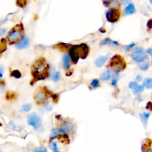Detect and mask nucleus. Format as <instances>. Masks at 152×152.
<instances>
[{
	"mask_svg": "<svg viewBox=\"0 0 152 152\" xmlns=\"http://www.w3.org/2000/svg\"><path fill=\"white\" fill-rule=\"evenodd\" d=\"M31 109V106L29 104H25V105H22V111L25 112L30 111V110Z\"/></svg>",
	"mask_w": 152,
	"mask_h": 152,
	"instance_id": "nucleus-24",
	"label": "nucleus"
},
{
	"mask_svg": "<svg viewBox=\"0 0 152 152\" xmlns=\"http://www.w3.org/2000/svg\"><path fill=\"white\" fill-rule=\"evenodd\" d=\"M100 45H102V46H105V45H111V46H119V43L117 42H115V41L111 40V39H110L109 38H107V39H104L102 42H101Z\"/></svg>",
	"mask_w": 152,
	"mask_h": 152,
	"instance_id": "nucleus-15",
	"label": "nucleus"
},
{
	"mask_svg": "<svg viewBox=\"0 0 152 152\" xmlns=\"http://www.w3.org/2000/svg\"><path fill=\"white\" fill-rule=\"evenodd\" d=\"M111 72L110 70H106L101 75V79L103 81H108L111 79Z\"/></svg>",
	"mask_w": 152,
	"mask_h": 152,
	"instance_id": "nucleus-14",
	"label": "nucleus"
},
{
	"mask_svg": "<svg viewBox=\"0 0 152 152\" xmlns=\"http://www.w3.org/2000/svg\"><path fill=\"white\" fill-rule=\"evenodd\" d=\"M131 57H132V60L135 62L141 63V62H143L146 60L147 54H146V51L145 50L144 48H137L132 52Z\"/></svg>",
	"mask_w": 152,
	"mask_h": 152,
	"instance_id": "nucleus-5",
	"label": "nucleus"
},
{
	"mask_svg": "<svg viewBox=\"0 0 152 152\" xmlns=\"http://www.w3.org/2000/svg\"><path fill=\"white\" fill-rule=\"evenodd\" d=\"M148 67H149L148 63H147V62H145V63H142V65H140L139 68H140V69L142 70V71H146V70L148 68Z\"/></svg>",
	"mask_w": 152,
	"mask_h": 152,
	"instance_id": "nucleus-26",
	"label": "nucleus"
},
{
	"mask_svg": "<svg viewBox=\"0 0 152 152\" xmlns=\"http://www.w3.org/2000/svg\"><path fill=\"white\" fill-rule=\"evenodd\" d=\"M26 4V0H17V5L21 7H24Z\"/></svg>",
	"mask_w": 152,
	"mask_h": 152,
	"instance_id": "nucleus-29",
	"label": "nucleus"
},
{
	"mask_svg": "<svg viewBox=\"0 0 152 152\" xmlns=\"http://www.w3.org/2000/svg\"><path fill=\"white\" fill-rule=\"evenodd\" d=\"M145 87H146V85H145L144 84L140 85H138L136 88H134V90H133V93H134V94H139V93L142 92L143 90H144Z\"/></svg>",
	"mask_w": 152,
	"mask_h": 152,
	"instance_id": "nucleus-18",
	"label": "nucleus"
},
{
	"mask_svg": "<svg viewBox=\"0 0 152 152\" xmlns=\"http://www.w3.org/2000/svg\"><path fill=\"white\" fill-rule=\"evenodd\" d=\"M120 17V11L117 8H111L106 13V19L109 22L114 23L119 20Z\"/></svg>",
	"mask_w": 152,
	"mask_h": 152,
	"instance_id": "nucleus-7",
	"label": "nucleus"
},
{
	"mask_svg": "<svg viewBox=\"0 0 152 152\" xmlns=\"http://www.w3.org/2000/svg\"><path fill=\"white\" fill-rule=\"evenodd\" d=\"M48 64L43 58H40L34 62L32 67V76L34 81L45 79L48 76Z\"/></svg>",
	"mask_w": 152,
	"mask_h": 152,
	"instance_id": "nucleus-1",
	"label": "nucleus"
},
{
	"mask_svg": "<svg viewBox=\"0 0 152 152\" xmlns=\"http://www.w3.org/2000/svg\"><path fill=\"white\" fill-rule=\"evenodd\" d=\"M144 85L147 88H152V78H148L145 79Z\"/></svg>",
	"mask_w": 152,
	"mask_h": 152,
	"instance_id": "nucleus-19",
	"label": "nucleus"
},
{
	"mask_svg": "<svg viewBox=\"0 0 152 152\" xmlns=\"http://www.w3.org/2000/svg\"><path fill=\"white\" fill-rule=\"evenodd\" d=\"M146 109L152 111V102H149L147 103V106H146Z\"/></svg>",
	"mask_w": 152,
	"mask_h": 152,
	"instance_id": "nucleus-30",
	"label": "nucleus"
},
{
	"mask_svg": "<svg viewBox=\"0 0 152 152\" xmlns=\"http://www.w3.org/2000/svg\"><path fill=\"white\" fill-rule=\"evenodd\" d=\"M134 46H135L134 43H132V44H131V45H129V46H128V47L126 48V50H130L131 48H133L134 47Z\"/></svg>",
	"mask_w": 152,
	"mask_h": 152,
	"instance_id": "nucleus-31",
	"label": "nucleus"
},
{
	"mask_svg": "<svg viewBox=\"0 0 152 152\" xmlns=\"http://www.w3.org/2000/svg\"><path fill=\"white\" fill-rule=\"evenodd\" d=\"M72 130H73V125H72V123L71 122L65 121L62 124L59 131H60V132L61 134H68L69 133H71L72 131Z\"/></svg>",
	"mask_w": 152,
	"mask_h": 152,
	"instance_id": "nucleus-9",
	"label": "nucleus"
},
{
	"mask_svg": "<svg viewBox=\"0 0 152 152\" xmlns=\"http://www.w3.org/2000/svg\"><path fill=\"white\" fill-rule=\"evenodd\" d=\"M23 32L22 25H20L15 27L13 29H12L8 34V40L10 43H14L17 42L20 37L22 36V34Z\"/></svg>",
	"mask_w": 152,
	"mask_h": 152,
	"instance_id": "nucleus-4",
	"label": "nucleus"
},
{
	"mask_svg": "<svg viewBox=\"0 0 152 152\" xmlns=\"http://www.w3.org/2000/svg\"><path fill=\"white\" fill-rule=\"evenodd\" d=\"M150 2L152 4V0H150Z\"/></svg>",
	"mask_w": 152,
	"mask_h": 152,
	"instance_id": "nucleus-37",
	"label": "nucleus"
},
{
	"mask_svg": "<svg viewBox=\"0 0 152 152\" xmlns=\"http://www.w3.org/2000/svg\"><path fill=\"white\" fill-rule=\"evenodd\" d=\"M138 85H138V83H137V82H131L129 84V88L132 89V90H134V89L136 88Z\"/></svg>",
	"mask_w": 152,
	"mask_h": 152,
	"instance_id": "nucleus-27",
	"label": "nucleus"
},
{
	"mask_svg": "<svg viewBox=\"0 0 152 152\" xmlns=\"http://www.w3.org/2000/svg\"><path fill=\"white\" fill-rule=\"evenodd\" d=\"M48 99V94L47 92L44 91V90H39L35 94V100L37 103L41 104L46 102Z\"/></svg>",
	"mask_w": 152,
	"mask_h": 152,
	"instance_id": "nucleus-8",
	"label": "nucleus"
},
{
	"mask_svg": "<svg viewBox=\"0 0 152 152\" xmlns=\"http://www.w3.org/2000/svg\"><path fill=\"white\" fill-rule=\"evenodd\" d=\"M89 53V48L86 44L71 46L69 49V56L74 64L78 62L79 58L85 59Z\"/></svg>",
	"mask_w": 152,
	"mask_h": 152,
	"instance_id": "nucleus-2",
	"label": "nucleus"
},
{
	"mask_svg": "<svg viewBox=\"0 0 152 152\" xmlns=\"http://www.w3.org/2000/svg\"><path fill=\"white\" fill-rule=\"evenodd\" d=\"M28 123L35 130H39L42 126L40 117L36 113H32L28 116Z\"/></svg>",
	"mask_w": 152,
	"mask_h": 152,
	"instance_id": "nucleus-6",
	"label": "nucleus"
},
{
	"mask_svg": "<svg viewBox=\"0 0 152 152\" xmlns=\"http://www.w3.org/2000/svg\"><path fill=\"white\" fill-rule=\"evenodd\" d=\"M147 53H149V54H150V55H151V63H152V48L148 49Z\"/></svg>",
	"mask_w": 152,
	"mask_h": 152,
	"instance_id": "nucleus-34",
	"label": "nucleus"
},
{
	"mask_svg": "<svg viewBox=\"0 0 152 152\" xmlns=\"http://www.w3.org/2000/svg\"><path fill=\"white\" fill-rule=\"evenodd\" d=\"M29 46V39L25 36L20 41V42L16 45V48L18 49H25L27 48Z\"/></svg>",
	"mask_w": 152,
	"mask_h": 152,
	"instance_id": "nucleus-10",
	"label": "nucleus"
},
{
	"mask_svg": "<svg viewBox=\"0 0 152 152\" xmlns=\"http://www.w3.org/2000/svg\"><path fill=\"white\" fill-rule=\"evenodd\" d=\"M109 66L115 71V73H119L123 71L126 67V63L124 59L120 55H115L111 58Z\"/></svg>",
	"mask_w": 152,
	"mask_h": 152,
	"instance_id": "nucleus-3",
	"label": "nucleus"
},
{
	"mask_svg": "<svg viewBox=\"0 0 152 152\" xmlns=\"http://www.w3.org/2000/svg\"><path fill=\"white\" fill-rule=\"evenodd\" d=\"M71 57L68 54H65L63 56V60H62V63H63V67L65 69L68 70L71 66Z\"/></svg>",
	"mask_w": 152,
	"mask_h": 152,
	"instance_id": "nucleus-12",
	"label": "nucleus"
},
{
	"mask_svg": "<svg viewBox=\"0 0 152 152\" xmlns=\"http://www.w3.org/2000/svg\"><path fill=\"white\" fill-rule=\"evenodd\" d=\"M131 0H121V4L123 5H126V4L130 3Z\"/></svg>",
	"mask_w": 152,
	"mask_h": 152,
	"instance_id": "nucleus-32",
	"label": "nucleus"
},
{
	"mask_svg": "<svg viewBox=\"0 0 152 152\" xmlns=\"http://www.w3.org/2000/svg\"><path fill=\"white\" fill-rule=\"evenodd\" d=\"M60 78H61V74H60V72H55L52 76V79L54 82H58Z\"/></svg>",
	"mask_w": 152,
	"mask_h": 152,
	"instance_id": "nucleus-20",
	"label": "nucleus"
},
{
	"mask_svg": "<svg viewBox=\"0 0 152 152\" xmlns=\"http://www.w3.org/2000/svg\"><path fill=\"white\" fill-rule=\"evenodd\" d=\"M149 115H150V113H146V112H144V113H140V115H139V117H140L141 120H142V123H143V124H144L145 125H146L147 124V122H148V120Z\"/></svg>",
	"mask_w": 152,
	"mask_h": 152,
	"instance_id": "nucleus-16",
	"label": "nucleus"
},
{
	"mask_svg": "<svg viewBox=\"0 0 152 152\" xmlns=\"http://www.w3.org/2000/svg\"><path fill=\"white\" fill-rule=\"evenodd\" d=\"M147 26L148 28H152V20H150L148 22Z\"/></svg>",
	"mask_w": 152,
	"mask_h": 152,
	"instance_id": "nucleus-33",
	"label": "nucleus"
},
{
	"mask_svg": "<svg viewBox=\"0 0 152 152\" xmlns=\"http://www.w3.org/2000/svg\"><path fill=\"white\" fill-rule=\"evenodd\" d=\"M117 79H118V73H115V75L113 76V80H112L111 85L113 86H115L117 85Z\"/></svg>",
	"mask_w": 152,
	"mask_h": 152,
	"instance_id": "nucleus-23",
	"label": "nucleus"
},
{
	"mask_svg": "<svg viewBox=\"0 0 152 152\" xmlns=\"http://www.w3.org/2000/svg\"><path fill=\"white\" fill-rule=\"evenodd\" d=\"M140 79H141V76H140V75H139V76L137 77V81H139V80H140Z\"/></svg>",
	"mask_w": 152,
	"mask_h": 152,
	"instance_id": "nucleus-35",
	"label": "nucleus"
},
{
	"mask_svg": "<svg viewBox=\"0 0 152 152\" xmlns=\"http://www.w3.org/2000/svg\"><path fill=\"white\" fill-rule=\"evenodd\" d=\"M11 75L13 76H14V77H16V78H20V77H21V74H20V71H17V70H15V71H13V72H12Z\"/></svg>",
	"mask_w": 152,
	"mask_h": 152,
	"instance_id": "nucleus-25",
	"label": "nucleus"
},
{
	"mask_svg": "<svg viewBox=\"0 0 152 152\" xmlns=\"http://www.w3.org/2000/svg\"><path fill=\"white\" fill-rule=\"evenodd\" d=\"M33 152H48V150L46 148L43 147V146H41V147L36 148V149H34L33 151Z\"/></svg>",
	"mask_w": 152,
	"mask_h": 152,
	"instance_id": "nucleus-22",
	"label": "nucleus"
},
{
	"mask_svg": "<svg viewBox=\"0 0 152 152\" xmlns=\"http://www.w3.org/2000/svg\"><path fill=\"white\" fill-rule=\"evenodd\" d=\"M148 152H152V150H151V149H150V150H148Z\"/></svg>",
	"mask_w": 152,
	"mask_h": 152,
	"instance_id": "nucleus-36",
	"label": "nucleus"
},
{
	"mask_svg": "<svg viewBox=\"0 0 152 152\" xmlns=\"http://www.w3.org/2000/svg\"><path fill=\"white\" fill-rule=\"evenodd\" d=\"M135 12H136V9H135L134 5L133 4H129L126 8H125L124 15H131L134 13Z\"/></svg>",
	"mask_w": 152,
	"mask_h": 152,
	"instance_id": "nucleus-13",
	"label": "nucleus"
},
{
	"mask_svg": "<svg viewBox=\"0 0 152 152\" xmlns=\"http://www.w3.org/2000/svg\"><path fill=\"white\" fill-rule=\"evenodd\" d=\"M91 85L92 86L93 88H96L99 87V82L98 79H93L92 82H91Z\"/></svg>",
	"mask_w": 152,
	"mask_h": 152,
	"instance_id": "nucleus-21",
	"label": "nucleus"
},
{
	"mask_svg": "<svg viewBox=\"0 0 152 152\" xmlns=\"http://www.w3.org/2000/svg\"><path fill=\"white\" fill-rule=\"evenodd\" d=\"M107 60H108V56H102V57H98L95 61L96 66L99 67V68L105 65V62L107 61Z\"/></svg>",
	"mask_w": 152,
	"mask_h": 152,
	"instance_id": "nucleus-11",
	"label": "nucleus"
},
{
	"mask_svg": "<svg viewBox=\"0 0 152 152\" xmlns=\"http://www.w3.org/2000/svg\"><path fill=\"white\" fill-rule=\"evenodd\" d=\"M49 147H50V148L51 149L53 152H60V151H59L58 146H57V142H53V141L50 142V143H49Z\"/></svg>",
	"mask_w": 152,
	"mask_h": 152,
	"instance_id": "nucleus-17",
	"label": "nucleus"
},
{
	"mask_svg": "<svg viewBox=\"0 0 152 152\" xmlns=\"http://www.w3.org/2000/svg\"><path fill=\"white\" fill-rule=\"evenodd\" d=\"M102 2H103V4L105 6L108 7L113 2V0H102Z\"/></svg>",
	"mask_w": 152,
	"mask_h": 152,
	"instance_id": "nucleus-28",
	"label": "nucleus"
}]
</instances>
